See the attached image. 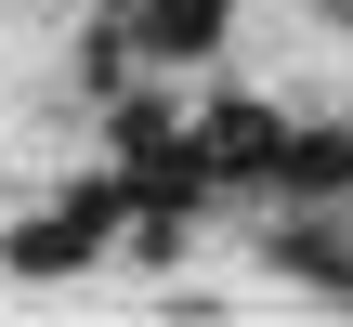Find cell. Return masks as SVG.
<instances>
[{"label":"cell","instance_id":"cell-1","mask_svg":"<svg viewBox=\"0 0 353 327\" xmlns=\"http://www.w3.org/2000/svg\"><path fill=\"white\" fill-rule=\"evenodd\" d=\"M183 144H196L210 184H249V170L275 157V118H262V105H210V131H183Z\"/></svg>","mask_w":353,"mask_h":327},{"label":"cell","instance_id":"cell-2","mask_svg":"<svg viewBox=\"0 0 353 327\" xmlns=\"http://www.w3.org/2000/svg\"><path fill=\"white\" fill-rule=\"evenodd\" d=\"M131 39L144 52H210L223 39V0H131Z\"/></svg>","mask_w":353,"mask_h":327}]
</instances>
